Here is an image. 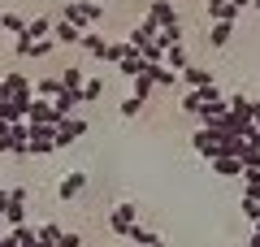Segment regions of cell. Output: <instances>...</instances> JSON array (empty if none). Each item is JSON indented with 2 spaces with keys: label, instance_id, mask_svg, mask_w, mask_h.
Masks as SVG:
<instances>
[{
  "label": "cell",
  "instance_id": "cell-27",
  "mask_svg": "<svg viewBox=\"0 0 260 247\" xmlns=\"http://www.w3.org/2000/svg\"><path fill=\"white\" fill-rule=\"evenodd\" d=\"M0 22H5V35H13V39L26 30V18H22V13H0Z\"/></svg>",
  "mask_w": 260,
  "mask_h": 247
},
{
  "label": "cell",
  "instance_id": "cell-34",
  "mask_svg": "<svg viewBox=\"0 0 260 247\" xmlns=\"http://www.w3.org/2000/svg\"><path fill=\"white\" fill-rule=\"evenodd\" d=\"M251 126L260 130V100H251Z\"/></svg>",
  "mask_w": 260,
  "mask_h": 247
},
{
  "label": "cell",
  "instance_id": "cell-12",
  "mask_svg": "<svg viewBox=\"0 0 260 247\" xmlns=\"http://www.w3.org/2000/svg\"><path fill=\"white\" fill-rule=\"evenodd\" d=\"M178 82H186V91H191V87H204V82H213V70H204V65H186L182 74H178Z\"/></svg>",
  "mask_w": 260,
  "mask_h": 247
},
{
  "label": "cell",
  "instance_id": "cell-16",
  "mask_svg": "<svg viewBox=\"0 0 260 247\" xmlns=\"http://www.w3.org/2000/svg\"><path fill=\"white\" fill-rule=\"evenodd\" d=\"M234 26H239V22H213V30H208V44H213V48H230Z\"/></svg>",
  "mask_w": 260,
  "mask_h": 247
},
{
  "label": "cell",
  "instance_id": "cell-33",
  "mask_svg": "<svg viewBox=\"0 0 260 247\" xmlns=\"http://www.w3.org/2000/svg\"><path fill=\"white\" fill-rule=\"evenodd\" d=\"M56 247H83V238H78L74 230H61V238H56Z\"/></svg>",
  "mask_w": 260,
  "mask_h": 247
},
{
  "label": "cell",
  "instance_id": "cell-30",
  "mask_svg": "<svg viewBox=\"0 0 260 247\" xmlns=\"http://www.w3.org/2000/svg\"><path fill=\"white\" fill-rule=\"evenodd\" d=\"M178 109H182V113H191V117H195V113L204 109V100H200V91H195V87H191V91L182 96V104H178Z\"/></svg>",
  "mask_w": 260,
  "mask_h": 247
},
{
  "label": "cell",
  "instance_id": "cell-36",
  "mask_svg": "<svg viewBox=\"0 0 260 247\" xmlns=\"http://www.w3.org/2000/svg\"><path fill=\"white\" fill-rule=\"evenodd\" d=\"M18 247H48V243H39V238H30V243H18Z\"/></svg>",
  "mask_w": 260,
  "mask_h": 247
},
{
  "label": "cell",
  "instance_id": "cell-31",
  "mask_svg": "<svg viewBox=\"0 0 260 247\" xmlns=\"http://www.w3.org/2000/svg\"><path fill=\"white\" fill-rule=\"evenodd\" d=\"M126 238H130L135 247H148V243H152L156 234H152V230H143V226H130V234H126Z\"/></svg>",
  "mask_w": 260,
  "mask_h": 247
},
{
  "label": "cell",
  "instance_id": "cell-8",
  "mask_svg": "<svg viewBox=\"0 0 260 247\" xmlns=\"http://www.w3.org/2000/svg\"><path fill=\"white\" fill-rule=\"evenodd\" d=\"M195 117H200V126H204V130H225V100L204 104V109L195 113Z\"/></svg>",
  "mask_w": 260,
  "mask_h": 247
},
{
  "label": "cell",
  "instance_id": "cell-2",
  "mask_svg": "<svg viewBox=\"0 0 260 247\" xmlns=\"http://www.w3.org/2000/svg\"><path fill=\"white\" fill-rule=\"evenodd\" d=\"M26 130H30V156H48V152H56V126L26 121Z\"/></svg>",
  "mask_w": 260,
  "mask_h": 247
},
{
  "label": "cell",
  "instance_id": "cell-35",
  "mask_svg": "<svg viewBox=\"0 0 260 247\" xmlns=\"http://www.w3.org/2000/svg\"><path fill=\"white\" fill-rule=\"evenodd\" d=\"M9 109V91H5V87H0V113Z\"/></svg>",
  "mask_w": 260,
  "mask_h": 247
},
{
  "label": "cell",
  "instance_id": "cell-9",
  "mask_svg": "<svg viewBox=\"0 0 260 247\" xmlns=\"http://www.w3.org/2000/svg\"><path fill=\"white\" fill-rule=\"evenodd\" d=\"M26 121H44V126H56V121H65V117L52 109V100H39V96H35V100H30V109H26Z\"/></svg>",
  "mask_w": 260,
  "mask_h": 247
},
{
  "label": "cell",
  "instance_id": "cell-1",
  "mask_svg": "<svg viewBox=\"0 0 260 247\" xmlns=\"http://www.w3.org/2000/svg\"><path fill=\"white\" fill-rule=\"evenodd\" d=\"M130 226H139V208L130 200H121V204H113V212H109V230L117 238H126L130 234Z\"/></svg>",
  "mask_w": 260,
  "mask_h": 247
},
{
  "label": "cell",
  "instance_id": "cell-5",
  "mask_svg": "<svg viewBox=\"0 0 260 247\" xmlns=\"http://www.w3.org/2000/svg\"><path fill=\"white\" fill-rule=\"evenodd\" d=\"M191 147L200 152V161H217V156H221V143H217V135H213V130H204V126L191 135Z\"/></svg>",
  "mask_w": 260,
  "mask_h": 247
},
{
  "label": "cell",
  "instance_id": "cell-40",
  "mask_svg": "<svg viewBox=\"0 0 260 247\" xmlns=\"http://www.w3.org/2000/svg\"><path fill=\"white\" fill-rule=\"evenodd\" d=\"M251 9H260V0H251Z\"/></svg>",
  "mask_w": 260,
  "mask_h": 247
},
{
  "label": "cell",
  "instance_id": "cell-13",
  "mask_svg": "<svg viewBox=\"0 0 260 247\" xmlns=\"http://www.w3.org/2000/svg\"><path fill=\"white\" fill-rule=\"evenodd\" d=\"M52 39H56V44H78V39H83V26L56 18V22H52Z\"/></svg>",
  "mask_w": 260,
  "mask_h": 247
},
{
  "label": "cell",
  "instance_id": "cell-25",
  "mask_svg": "<svg viewBox=\"0 0 260 247\" xmlns=\"http://www.w3.org/2000/svg\"><path fill=\"white\" fill-rule=\"evenodd\" d=\"M100 96H104V78H87L83 91H78V100H83V104H95Z\"/></svg>",
  "mask_w": 260,
  "mask_h": 247
},
{
  "label": "cell",
  "instance_id": "cell-20",
  "mask_svg": "<svg viewBox=\"0 0 260 247\" xmlns=\"http://www.w3.org/2000/svg\"><path fill=\"white\" fill-rule=\"evenodd\" d=\"M78 9H83V30L87 26H100V18H104V5H100V0H78Z\"/></svg>",
  "mask_w": 260,
  "mask_h": 247
},
{
  "label": "cell",
  "instance_id": "cell-24",
  "mask_svg": "<svg viewBox=\"0 0 260 247\" xmlns=\"http://www.w3.org/2000/svg\"><path fill=\"white\" fill-rule=\"evenodd\" d=\"M156 44H160V48L182 44V22H169V26H160V30H156Z\"/></svg>",
  "mask_w": 260,
  "mask_h": 247
},
{
  "label": "cell",
  "instance_id": "cell-6",
  "mask_svg": "<svg viewBox=\"0 0 260 247\" xmlns=\"http://www.w3.org/2000/svg\"><path fill=\"white\" fill-rule=\"evenodd\" d=\"M109 44H113V39H104L95 26H87V30H83V39H78V48H83V52H91L95 61H109Z\"/></svg>",
  "mask_w": 260,
  "mask_h": 247
},
{
  "label": "cell",
  "instance_id": "cell-37",
  "mask_svg": "<svg viewBox=\"0 0 260 247\" xmlns=\"http://www.w3.org/2000/svg\"><path fill=\"white\" fill-rule=\"evenodd\" d=\"M9 126H13V121H5V117H0V135H9Z\"/></svg>",
  "mask_w": 260,
  "mask_h": 247
},
{
  "label": "cell",
  "instance_id": "cell-26",
  "mask_svg": "<svg viewBox=\"0 0 260 247\" xmlns=\"http://www.w3.org/2000/svg\"><path fill=\"white\" fill-rule=\"evenodd\" d=\"M130 52H135V44H130V39H113V44H109V65H117V61H126Z\"/></svg>",
  "mask_w": 260,
  "mask_h": 247
},
{
  "label": "cell",
  "instance_id": "cell-32",
  "mask_svg": "<svg viewBox=\"0 0 260 247\" xmlns=\"http://www.w3.org/2000/svg\"><path fill=\"white\" fill-rule=\"evenodd\" d=\"M35 234H39V243L56 247V238H61V226H35Z\"/></svg>",
  "mask_w": 260,
  "mask_h": 247
},
{
  "label": "cell",
  "instance_id": "cell-14",
  "mask_svg": "<svg viewBox=\"0 0 260 247\" xmlns=\"http://www.w3.org/2000/svg\"><path fill=\"white\" fill-rule=\"evenodd\" d=\"M52 22H56V18H48V13L30 18V22H26V30H22V39H48V35H52Z\"/></svg>",
  "mask_w": 260,
  "mask_h": 247
},
{
  "label": "cell",
  "instance_id": "cell-18",
  "mask_svg": "<svg viewBox=\"0 0 260 247\" xmlns=\"http://www.w3.org/2000/svg\"><path fill=\"white\" fill-rule=\"evenodd\" d=\"M148 78H152V82H156L160 91H169V87H174V82H178V74H174V70H169V65H165V61H160V65H148Z\"/></svg>",
  "mask_w": 260,
  "mask_h": 247
},
{
  "label": "cell",
  "instance_id": "cell-10",
  "mask_svg": "<svg viewBox=\"0 0 260 247\" xmlns=\"http://www.w3.org/2000/svg\"><path fill=\"white\" fill-rule=\"evenodd\" d=\"M0 87H5L9 96H35V82H30L26 74H18V70L5 74V78H0Z\"/></svg>",
  "mask_w": 260,
  "mask_h": 247
},
{
  "label": "cell",
  "instance_id": "cell-22",
  "mask_svg": "<svg viewBox=\"0 0 260 247\" xmlns=\"http://www.w3.org/2000/svg\"><path fill=\"white\" fill-rule=\"evenodd\" d=\"M83 82H87V74L78 70V65H65L61 70V87L65 91H83Z\"/></svg>",
  "mask_w": 260,
  "mask_h": 247
},
{
  "label": "cell",
  "instance_id": "cell-39",
  "mask_svg": "<svg viewBox=\"0 0 260 247\" xmlns=\"http://www.w3.org/2000/svg\"><path fill=\"white\" fill-rule=\"evenodd\" d=\"M148 247H165V238H152V243H148Z\"/></svg>",
  "mask_w": 260,
  "mask_h": 247
},
{
  "label": "cell",
  "instance_id": "cell-19",
  "mask_svg": "<svg viewBox=\"0 0 260 247\" xmlns=\"http://www.w3.org/2000/svg\"><path fill=\"white\" fill-rule=\"evenodd\" d=\"M165 65H169L174 74H182L186 65H191V56H186V48H182V44H169V48H165Z\"/></svg>",
  "mask_w": 260,
  "mask_h": 247
},
{
  "label": "cell",
  "instance_id": "cell-7",
  "mask_svg": "<svg viewBox=\"0 0 260 247\" xmlns=\"http://www.w3.org/2000/svg\"><path fill=\"white\" fill-rule=\"evenodd\" d=\"M5 221H9V226H22V221H26V187H13V191H9Z\"/></svg>",
  "mask_w": 260,
  "mask_h": 247
},
{
  "label": "cell",
  "instance_id": "cell-4",
  "mask_svg": "<svg viewBox=\"0 0 260 247\" xmlns=\"http://www.w3.org/2000/svg\"><path fill=\"white\" fill-rule=\"evenodd\" d=\"M87 182H91V178H87L83 169H74V174H65L61 182H56V200H61V204H65V200H78V195L87 191Z\"/></svg>",
  "mask_w": 260,
  "mask_h": 247
},
{
  "label": "cell",
  "instance_id": "cell-3",
  "mask_svg": "<svg viewBox=\"0 0 260 247\" xmlns=\"http://www.w3.org/2000/svg\"><path fill=\"white\" fill-rule=\"evenodd\" d=\"M87 135V117H78V113H70L65 121H56V152L70 143H78V139Z\"/></svg>",
  "mask_w": 260,
  "mask_h": 247
},
{
  "label": "cell",
  "instance_id": "cell-17",
  "mask_svg": "<svg viewBox=\"0 0 260 247\" xmlns=\"http://www.w3.org/2000/svg\"><path fill=\"white\" fill-rule=\"evenodd\" d=\"M143 70H148V61H143V52H139V48H135V52H130L126 56V61H117V74H121V78H135V74H143Z\"/></svg>",
  "mask_w": 260,
  "mask_h": 247
},
{
  "label": "cell",
  "instance_id": "cell-21",
  "mask_svg": "<svg viewBox=\"0 0 260 247\" xmlns=\"http://www.w3.org/2000/svg\"><path fill=\"white\" fill-rule=\"evenodd\" d=\"M152 91H156V82L148 78V70L130 78V96H139V100H152Z\"/></svg>",
  "mask_w": 260,
  "mask_h": 247
},
{
  "label": "cell",
  "instance_id": "cell-28",
  "mask_svg": "<svg viewBox=\"0 0 260 247\" xmlns=\"http://www.w3.org/2000/svg\"><path fill=\"white\" fill-rule=\"evenodd\" d=\"M143 104H148V100H139V96H126V100L117 104V113L130 121V117H139V113H143Z\"/></svg>",
  "mask_w": 260,
  "mask_h": 247
},
{
  "label": "cell",
  "instance_id": "cell-11",
  "mask_svg": "<svg viewBox=\"0 0 260 247\" xmlns=\"http://www.w3.org/2000/svg\"><path fill=\"white\" fill-rule=\"evenodd\" d=\"M148 18L156 22V26H169V22H182V18H178V9H174V0H152V5H148Z\"/></svg>",
  "mask_w": 260,
  "mask_h": 247
},
{
  "label": "cell",
  "instance_id": "cell-15",
  "mask_svg": "<svg viewBox=\"0 0 260 247\" xmlns=\"http://www.w3.org/2000/svg\"><path fill=\"white\" fill-rule=\"evenodd\" d=\"M217 169V178H243V161L239 156H217V161H208Z\"/></svg>",
  "mask_w": 260,
  "mask_h": 247
},
{
  "label": "cell",
  "instance_id": "cell-29",
  "mask_svg": "<svg viewBox=\"0 0 260 247\" xmlns=\"http://www.w3.org/2000/svg\"><path fill=\"white\" fill-rule=\"evenodd\" d=\"M243 217H247L251 226L260 221V200H256V195H247V191H243Z\"/></svg>",
  "mask_w": 260,
  "mask_h": 247
},
{
  "label": "cell",
  "instance_id": "cell-23",
  "mask_svg": "<svg viewBox=\"0 0 260 247\" xmlns=\"http://www.w3.org/2000/svg\"><path fill=\"white\" fill-rule=\"evenodd\" d=\"M35 96H39V100L61 96V78H52V74H48V78H35Z\"/></svg>",
  "mask_w": 260,
  "mask_h": 247
},
{
  "label": "cell",
  "instance_id": "cell-38",
  "mask_svg": "<svg viewBox=\"0 0 260 247\" xmlns=\"http://www.w3.org/2000/svg\"><path fill=\"white\" fill-rule=\"evenodd\" d=\"M234 5H239V9H251V0H234Z\"/></svg>",
  "mask_w": 260,
  "mask_h": 247
}]
</instances>
